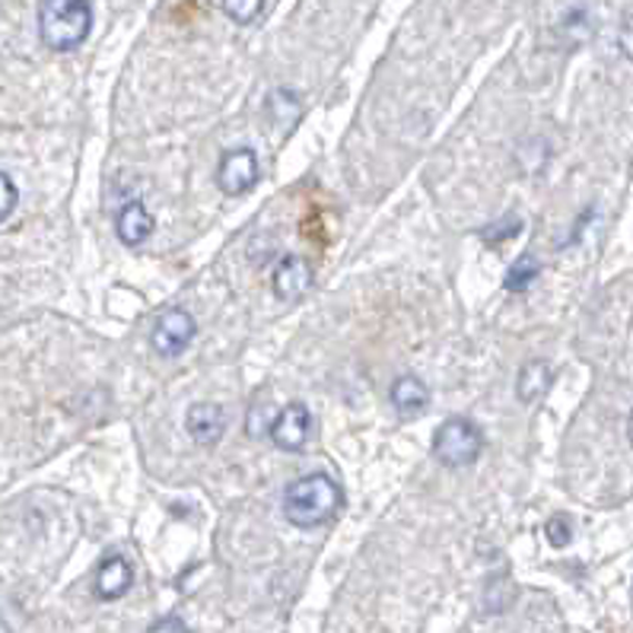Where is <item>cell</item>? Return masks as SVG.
<instances>
[{"instance_id": "cell-1", "label": "cell", "mask_w": 633, "mask_h": 633, "mask_svg": "<svg viewBox=\"0 0 633 633\" xmlns=\"http://www.w3.org/2000/svg\"><path fill=\"white\" fill-rule=\"evenodd\" d=\"M344 493L329 474H305L283 491V516L297 529H319L341 510Z\"/></svg>"}, {"instance_id": "cell-2", "label": "cell", "mask_w": 633, "mask_h": 633, "mask_svg": "<svg viewBox=\"0 0 633 633\" xmlns=\"http://www.w3.org/2000/svg\"><path fill=\"white\" fill-rule=\"evenodd\" d=\"M93 29L90 0H42L39 7V36L51 51H73L87 42Z\"/></svg>"}, {"instance_id": "cell-3", "label": "cell", "mask_w": 633, "mask_h": 633, "mask_svg": "<svg viewBox=\"0 0 633 633\" xmlns=\"http://www.w3.org/2000/svg\"><path fill=\"white\" fill-rule=\"evenodd\" d=\"M481 449H484V433L469 418H449L433 433V455L446 469H469L481 455Z\"/></svg>"}, {"instance_id": "cell-4", "label": "cell", "mask_w": 633, "mask_h": 633, "mask_svg": "<svg viewBox=\"0 0 633 633\" xmlns=\"http://www.w3.org/2000/svg\"><path fill=\"white\" fill-rule=\"evenodd\" d=\"M194 331H198V325H194V315L188 309H169L153 325L150 344H153V351L163 353V356H179L191 344Z\"/></svg>"}, {"instance_id": "cell-5", "label": "cell", "mask_w": 633, "mask_h": 633, "mask_svg": "<svg viewBox=\"0 0 633 633\" xmlns=\"http://www.w3.org/2000/svg\"><path fill=\"white\" fill-rule=\"evenodd\" d=\"M259 182V157L249 147L230 150L220 160V172H217V185L223 194H245L249 188Z\"/></svg>"}, {"instance_id": "cell-6", "label": "cell", "mask_w": 633, "mask_h": 633, "mask_svg": "<svg viewBox=\"0 0 633 633\" xmlns=\"http://www.w3.org/2000/svg\"><path fill=\"white\" fill-rule=\"evenodd\" d=\"M309 433H312V414H309V408H305L303 401H290L287 408H281V414L274 418V423H271V440L283 452L303 449Z\"/></svg>"}, {"instance_id": "cell-7", "label": "cell", "mask_w": 633, "mask_h": 633, "mask_svg": "<svg viewBox=\"0 0 633 633\" xmlns=\"http://www.w3.org/2000/svg\"><path fill=\"white\" fill-rule=\"evenodd\" d=\"M185 430L194 443L213 446V443H220V436L227 433V414L220 411V404H211V401L191 404L185 414Z\"/></svg>"}, {"instance_id": "cell-8", "label": "cell", "mask_w": 633, "mask_h": 633, "mask_svg": "<svg viewBox=\"0 0 633 633\" xmlns=\"http://www.w3.org/2000/svg\"><path fill=\"white\" fill-rule=\"evenodd\" d=\"M134 583V570H131V563L124 561V557H105V561L99 563V570H96V599H102V602H115L121 599L128 589Z\"/></svg>"}, {"instance_id": "cell-9", "label": "cell", "mask_w": 633, "mask_h": 633, "mask_svg": "<svg viewBox=\"0 0 633 633\" xmlns=\"http://www.w3.org/2000/svg\"><path fill=\"white\" fill-rule=\"evenodd\" d=\"M274 293L281 297V300H300L305 290L312 287V271H309V264L303 259H297V255H287L281 259V264L274 268Z\"/></svg>"}, {"instance_id": "cell-10", "label": "cell", "mask_w": 633, "mask_h": 633, "mask_svg": "<svg viewBox=\"0 0 633 633\" xmlns=\"http://www.w3.org/2000/svg\"><path fill=\"white\" fill-rule=\"evenodd\" d=\"M551 382H554L551 363H547V360H529V363L519 370L516 379L519 401H522V404H535V401H541L547 395Z\"/></svg>"}, {"instance_id": "cell-11", "label": "cell", "mask_w": 633, "mask_h": 633, "mask_svg": "<svg viewBox=\"0 0 633 633\" xmlns=\"http://www.w3.org/2000/svg\"><path fill=\"white\" fill-rule=\"evenodd\" d=\"M115 230L118 239H121L124 245H141L143 239H150V233H153V217H150V211H147L143 204L131 201L124 211L118 213Z\"/></svg>"}, {"instance_id": "cell-12", "label": "cell", "mask_w": 633, "mask_h": 633, "mask_svg": "<svg viewBox=\"0 0 633 633\" xmlns=\"http://www.w3.org/2000/svg\"><path fill=\"white\" fill-rule=\"evenodd\" d=\"M426 401H430V389L423 385L418 375H401V379H395V385H392V404H395L399 414L414 418L418 411L426 408Z\"/></svg>"}, {"instance_id": "cell-13", "label": "cell", "mask_w": 633, "mask_h": 633, "mask_svg": "<svg viewBox=\"0 0 633 633\" xmlns=\"http://www.w3.org/2000/svg\"><path fill=\"white\" fill-rule=\"evenodd\" d=\"M268 115H271V121H278V124H283L290 131L300 121V115H303V105H300V99L290 93V90H274L271 99H268Z\"/></svg>"}, {"instance_id": "cell-14", "label": "cell", "mask_w": 633, "mask_h": 633, "mask_svg": "<svg viewBox=\"0 0 633 633\" xmlns=\"http://www.w3.org/2000/svg\"><path fill=\"white\" fill-rule=\"evenodd\" d=\"M541 264L535 255H522V259L510 268V274H506V290L510 293H525L529 287H532V281L539 278Z\"/></svg>"}, {"instance_id": "cell-15", "label": "cell", "mask_w": 633, "mask_h": 633, "mask_svg": "<svg viewBox=\"0 0 633 633\" xmlns=\"http://www.w3.org/2000/svg\"><path fill=\"white\" fill-rule=\"evenodd\" d=\"M261 7H264V0H223V13L239 26L259 20Z\"/></svg>"}, {"instance_id": "cell-16", "label": "cell", "mask_w": 633, "mask_h": 633, "mask_svg": "<svg viewBox=\"0 0 633 633\" xmlns=\"http://www.w3.org/2000/svg\"><path fill=\"white\" fill-rule=\"evenodd\" d=\"M544 535H547V541H551L554 547H566V544L573 541V529H570V522L563 516H554L544 525Z\"/></svg>"}, {"instance_id": "cell-17", "label": "cell", "mask_w": 633, "mask_h": 633, "mask_svg": "<svg viewBox=\"0 0 633 633\" xmlns=\"http://www.w3.org/2000/svg\"><path fill=\"white\" fill-rule=\"evenodd\" d=\"M271 423H274L271 408H268L264 401H259V404L252 408V414H249V433H252V436H261L264 430L271 433Z\"/></svg>"}, {"instance_id": "cell-18", "label": "cell", "mask_w": 633, "mask_h": 633, "mask_svg": "<svg viewBox=\"0 0 633 633\" xmlns=\"http://www.w3.org/2000/svg\"><path fill=\"white\" fill-rule=\"evenodd\" d=\"M13 208H17V185L10 182V175L0 172V223L10 217Z\"/></svg>"}, {"instance_id": "cell-19", "label": "cell", "mask_w": 633, "mask_h": 633, "mask_svg": "<svg viewBox=\"0 0 633 633\" xmlns=\"http://www.w3.org/2000/svg\"><path fill=\"white\" fill-rule=\"evenodd\" d=\"M519 230H522V223H519L516 217H506V220H503V227L496 223V227H491V230H484V239H488V242H496V239L503 242V239L516 235Z\"/></svg>"}, {"instance_id": "cell-20", "label": "cell", "mask_w": 633, "mask_h": 633, "mask_svg": "<svg viewBox=\"0 0 633 633\" xmlns=\"http://www.w3.org/2000/svg\"><path fill=\"white\" fill-rule=\"evenodd\" d=\"M147 633H191L188 631V624L182 621V617H175V614H169V617H160L153 627Z\"/></svg>"}, {"instance_id": "cell-21", "label": "cell", "mask_w": 633, "mask_h": 633, "mask_svg": "<svg viewBox=\"0 0 633 633\" xmlns=\"http://www.w3.org/2000/svg\"><path fill=\"white\" fill-rule=\"evenodd\" d=\"M621 51H624L627 58H633V17L624 23V29H621Z\"/></svg>"}, {"instance_id": "cell-22", "label": "cell", "mask_w": 633, "mask_h": 633, "mask_svg": "<svg viewBox=\"0 0 633 633\" xmlns=\"http://www.w3.org/2000/svg\"><path fill=\"white\" fill-rule=\"evenodd\" d=\"M627 436H631V446H633V411H631V423H627Z\"/></svg>"}]
</instances>
